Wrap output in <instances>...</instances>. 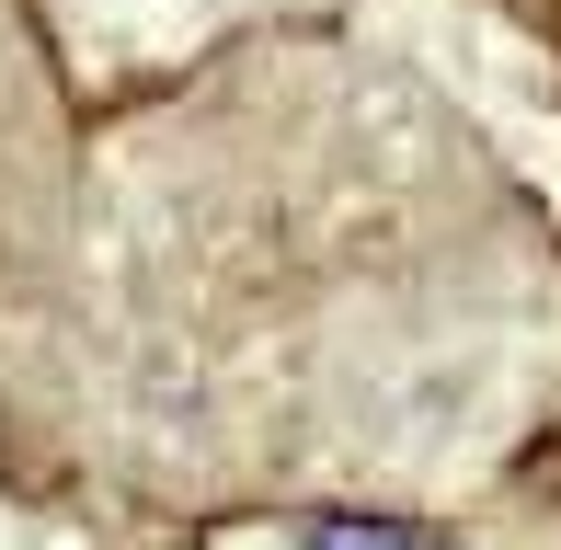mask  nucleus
I'll use <instances>...</instances> for the list:
<instances>
[{"label":"nucleus","mask_w":561,"mask_h":550,"mask_svg":"<svg viewBox=\"0 0 561 550\" xmlns=\"http://www.w3.org/2000/svg\"><path fill=\"white\" fill-rule=\"evenodd\" d=\"M310 550H436V539L390 528V516H310Z\"/></svg>","instance_id":"obj_1"}]
</instances>
